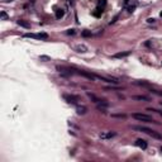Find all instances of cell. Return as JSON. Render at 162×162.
Masks as SVG:
<instances>
[{"label": "cell", "mask_w": 162, "mask_h": 162, "mask_svg": "<svg viewBox=\"0 0 162 162\" xmlns=\"http://www.w3.org/2000/svg\"><path fill=\"white\" fill-rule=\"evenodd\" d=\"M63 99L67 103H70V104H76L77 101H80V96H77V95H72V94H65Z\"/></svg>", "instance_id": "277c9868"}, {"label": "cell", "mask_w": 162, "mask_h": 162, "mask_svg": "<svg viewBox=\"0 0 162 162\" xmlns=\"http://www.w3.org/2000/svg\"><path fill=\"white\" fill-rule=\"evenodd\" d=\"M132 128H133L134 131H139V132L146 133V134L151 136V137L154 138V139H162V134H160L158 132H156V131H153V129H151V128L143 127V125H133Z\"/></svg>", "instance_id": "6da1fadb"}, {"label": "cell", "mask_w": 162, "mask_h": 162, "mask_svg": "<svg viewBox=\"0 0 162 162\" xmlns=\"http://www.w3.org/2000/svg\"><path fill=\"white\" fill-rule=\"evenodd\" d=\"M160 15H161V16H162V12H161V14H160Z\"/></svg>", "instance_id": "7402d4cb"}, {"label": "cell", "mask_w": 162, "mask_h": 162, "mask_svg": "<svg viewBox=\"0 0 162 162\" xmlns=\"http://www.w3.org/2000/svg\"><path fill=\"white\" fill-rule=\"evenodd\" d=\"M132 53V51H127V52H119V53H115L113 57L114 58H124V57H128Z\"/></svg>", "instance_id": "9c48e42d"}, {"label": "cell", "mask_w": 162, "mask_h": 162, "mask_svg": "<svg viewBox=\"0 0 162 162\" xmlns=\"http://www.w3.org/2000/svg\"><path fill=\"white\" fill-rule=\"evenodd\" d=\"M116 136V132H105V133H101L100 134V138L101 139H110V138H113V137H115Z\"/></svg>", "instance_id": "8992f818"}, {"label": "cell", "mask_w": 162, "mask_h": 162, "mask_svg": "<svg viewBox=\"0 0 162 162\" xmlns=\"http://www.w3.org/2000/svg\"><path fill=\"white\" fill-rule=\"evenodd\" d=\"M133 100H138V101H151V98L146 96V95H133Z\"/></svg>", "instance_id": "5b68a950"}, {"label": "cell", "mask_w": 162, "mask_h": 162, "mask_svg": "<svg viewBox=\"0 0 162 162\" xmlns=\"http://www.w3.org/2000/svg\"><path fill=\"white\" fill-rule=\"evenodd\" d=\"M75 49L77 52H86L87 51V47L86 46H84V44H79V46H76Z\"/></svg>", "instance_id": "8fae6325"}, {"label": "cell", "mask_w": 162, "mask_h": 162, "mask_svg": "<svg viewBox=\"0 0 162 162\" xmlns=\"http://www.w3.org/2000/svg\"><path fill=\"white\" fill-rule=\"evenodd\" d=\"M161 152H162V147H161Z\"/></svg>", "instance_id": "603a6c76"}, {"label": "cell", "mask_w": 162, "mask_h": 162, "mask_svg": "<svg viewBox=\"0 0 162 162\" xmlns=\"http://www.w3.org/2000/svg\"><path fill=\"white\" fill-rule=\"evenodd\" d=\"M147 22H148V23H154V22H156V19H153V18H149V19H147Z\"/></svg>", "instance_id": "44dd1931"}, {"label": "cell", "mask_w": 162, "mask_h": 162, "mask_svg": "<svg viewBox=\"0 0 162 162\" xmlns=\"http://www.w3.org/2000/svg\"><path fill=\"white\" fill-rule=\"evenodd\" d=\"M63 14H65V12H63L62 9H60V10H57V12H56V16H57L58 19H60V18H62Z\"/></svg>", "instance_id": "4fadbf2b"}, {"label": "cell", "mask_w": 162, "mask_h": 162, "mask_svg": "<svg viewBox=\"0 0 162 162\" xmlns=\"http://www.w3.org/2000/svg\"><path fill=\"white\" fill-rule=\"evenodd\" d=\"M66 33H67V34H71V36H74L76 32H75V29H69L67 32H66Z\"/></svg>", "instance_id": "ffe728a7"}, {"label": "cell", "mask_w": 162, "mask_h": 162, "mask_svg": "<svg viewBox=\"0 0 162 162\" xmlns=\"http://www.w3.org/2000/svg\"><path fill=\"white\" fill-rule=\"evenodd\" d=\"M39 60L41 61H44V62H47V61H51V57H48L46 54H41L39 56Z\"/></svg>", "instance_id": "7c38bea8"}, {"label": "cell", "mask_w": 162, "mask_h": 162, "mask_svg": "<svg viewBox=\"0 0 162 162\" xmlns=\"http://www.w3.org/2000/svg\"><path fill=\"white\" fill-rule=\"evenodd\" d=\"M82 37H91V31H84Z\"/></svg>", "instance_id": "e0dca14e"}, {"label": "cell", "mask_w": 162, "mask_h": 162, "mask_svg": "<svg viewBox=\"0 0 162 162\" xmlns=\"http://www.w3.org/2000/svg\"><path fill=\"white\" fill-rule=\"evenodd\" d=\"M76 111H77V114H79V115H84V114H86L87 108L84 107V105H77V107H76Z\"/></svg>", "instance_id": "ba28073f"}, {"label": "cell", "mask_w": 162, "mask_h": 162, "mask_svg": "<svg viewBox=\"0 0 162 162\" xmlns=\"http://www.w3.org/2000/svg\"><path fill=\"white\" fill-rule=\"evenodd\" d=\"M16 24H18V25H20V27H23V28H25V29H29V28H31V24L28 23V22H25V20H22V19L16 20Z\"/></svg>", "instance_id": "30bf717a"}, {"label": "cell", "mask_w": 162, "mask_h": 162, "mask_svg": "<svg viewBox=\"0 0 162 162\" xmlns=\"http://www.w3.org/2000/svg\"><path fill=\"white\" fill-rule=\"evenodd\" d=\"M161 105H162V101H161Z\"/></svg>", "instance_id": "cb8c5ba5"}, {"label": "cell", "mask_w": 162, "mask_h": 162, "mask_svg": "<svg viewBox=\"0 0 162 162\" xmlns=\"http://www.w3.org/2000/svg\"><path fill=\"white\" fill-rule=\"evenodd\" d=\"M132 118H134L138 122H144V123H156L158 124V122H156L152 116L148 115V114H143V113H133L132 114Z\"/></svg>", "instance_id": "7a4b0ae2"}, {"label": "cell", "mask_w": 162, "mask_h": 162, "mask_svg": "<svg viewBox=\"0 0 162 162\" xmlns=\"http://www.w3.org/2000/svg\"><path fill=\"white\" fill-rule=\"evenodd\" d=\"M25 38H34V39H48L47 33H25Z\"/></svg>", "instance_id": "3957f363"}, {"label": "cell", "mask_w": 162, "mask_h": 162, "mask_svg": "<svg viewBox=\"0 0 162 162\" xmlns=\"http://www.w3.org/2000/svg\"><path fill=\"white\" fill-rule=\"evenodd\" d=\"M0 16H1V19H4V20L8 19V14L5 13V12H1V13H0Z\"/></svg>", "instance_id": "ac0fdd59"}, {"label": "cell", "mask_w": 162, "mask_h": 162, "mask_svg": "<svg viewBox=\"0 0 162 162\" xmlns=\"http://www.w3.org/2000/svg\"><path fill=\"white\" fill-rule=\"evenodd\" d=\"M111 116H114V118H127V115L125 114H111Z\"/></svg>", "instance_id": "2e32d148"}, {"label": "cell", "mask_w": 162, "mask_h": 162, "mask_svg": "<svg viewBox=\"0 0 162 162\" xmlns=\"http://www.w3.org/2000/svg\"><path fill=\"white\" fill-rule=\"evenodd\" d=\"M147 111H154V113H157L162 116V110H157V109H152V108H147Z\"/></svg>", "instance_id": "5bb4252c"}, {"label": "cell", "mask_w": 162, "mask_h": 162, "mask_svg": "<svg viewBox=\"0 0 162 162\" xmlns=\"http://www.w3.org/2000/svg\"><path fill=\"white\" fill-rule=\"evenodd\" d=\"M136 146H138L139 148H142V149H147L148 144H147V142L144 141V139H141V138H138L137 141H136Z\"/></svg>", "instance_id": "52a82bcc"}, {"label": "cell", "mask_w": 162, "mask_h": 162, "mask_svg": "<svg viewBox=\"0 0 162 162\" xmlns=\"http://www.w3.org/2000/svg\"><path fill=\"white\" fill-rule=\"evenodd\" d=\"M105 90H123V87H115V86H108V87H105Z\"/></svg>", "instance_id": "9a60e30c"}, {"label": "cell", "mask_w": 162, "mask_h": 162, "mask_svg": "<svg viewBox=\"0 0 162 162\" xmlns=\"http://www.w3.org/2000/svg\"><path fill=\"white\" fill-rule=\"evenodd\" d=\"M151 93H153L156 95H160V96H162V91H158V90H151Z\"/></svg>", "instance_id": "d6986e66"}]
</instances>
